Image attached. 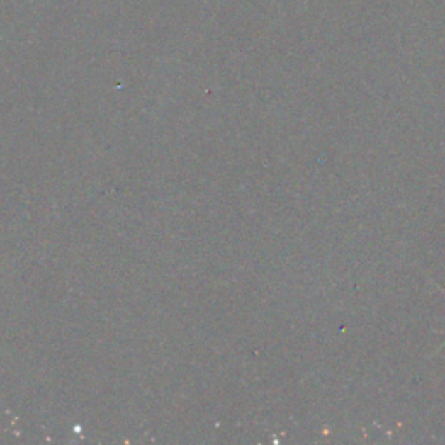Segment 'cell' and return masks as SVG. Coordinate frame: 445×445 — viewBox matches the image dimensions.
I'll use <instances>...</instances> for the list:
<instances>
[{
	"mask_svg": "<svg viewBox=\"0 0 445 445\" xmlns=\"http://www.w3.org/2000/svg\"><path fill=\"white\" fill-rule=\"evenodd\" d=\"M442 293H444V296H445V291H442Z\"/></svg>",
	"mask_w": 445,
	"mask_h": 445,
	"instance_id": "obj_1",
	"label": "cell"
}]
</instances>
